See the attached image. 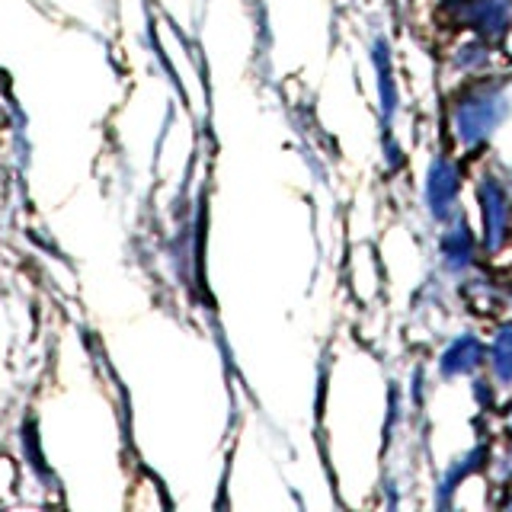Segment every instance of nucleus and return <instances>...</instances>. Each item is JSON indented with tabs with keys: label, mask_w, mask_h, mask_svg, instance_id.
I'll use <instances>...</instances> for the list:
<instances>
[{
	"label": "nucleus",
	"mask_w": 512,
	"mask_h": 512,
	"mask_svg": "<svg viewBox=\"0 0 512 512\" xmlns=\"http://www.w3.org/2000/svg\"><path fill=\"white\" fill-rule=\"evenodd\" d=\"M439 253H442V263L448 272H464L477 256V240L471 224L464 218H455L452 224L445 228L442 240H439Z\"/></svg>",
	"instance_id": "nucleus-6"
},
{
	"label": "nucleus",
	"mask_w": 512,
	"mask_h": 512,
	"mask_svg": "<svg viewBox=\"0 0 512 512\" xmlns=\"http://www.w3.org/2000/svg\"><path fill=\"white\" fill-rule=\"evenodd\" d=\"M455 16L480 39H503L512 29V0H464Z\"/></svg>",
	"instance_id": "nucleus-4"
},
{
	"label": "nucleus",
	"mask_w": 512,
	"mask_h": 512,
	"mask_svg": "<svg viewBox=\"0 0 512 512\" xmlns=\"http://www.w3.org/2000/svg\"><path fill=\"white\" fill-rule=\"evenodd\" d=\"M484 458H487V448H474V452H468L464 458L452 461V468H448V474H445V480L439 484V490H442V493H448V490H458L461 480L468 477L474 468H480V464H484Z\"/></svg>",
	"instance_id": "nucleus-9"
},
{
	"label": "nucleus",
	"mask_w": 512,
	"mask_h": 512,
	"mask_svg": "<svg viewBox=\"0 0 512 512\" xmlns=\"http://www.w3.org/2000/svg\"><path fill=\"white\" fill-rule=\"evenodd\" d=\"M477 212H480V234H484L487 253L503 250L512 234V196L503 180L484 176L477 183Z\"/></svg>",
	"instance_id": "nucleus-2"
},
{
	"label": "nucleus",
	"mask_w": 512,
	"mask_h": 512,
	"mask_svg": "<svg viewBox=\"0 0 512 512\" xmlns=\"http://www.w3.org/2000/svg\"><path fill=\"white\" fill-rule=\"evenodd\" d=\"M487 61H490V52H487L484 45H477V42L461 45L458 55H455V64H458L461 71H468V74H477L480 68H487Z\"/></svg>",
	"instance_id": "nucleus-10"
},
{
	"label": "nucleus",
	"mask_w": 512,
	"mask_h": 512,
	"mask_svg": "<svg viewBox=\"0 0 512 512\" xmlns=\"http://www.w3.org/2000/svg\"><path fill=\"white\" fill-rule=\"evenodd\" d=\"M372 64H375V74H378V100H381V112L384 116H394L397 109V84H394V71H391V52H388V42L375 39L372 45Z\"/></svg>",
	"instance_id": "nucleus-7"
},
{
	"label": "nucleus",
	"mask_w": 512,
	"mask_h": 512,
	"mask_svg": "<svg viewBox=\"0 0 512 512\" xmlns=\"http://www.w3.org/2000/svg\"><path fill=\"white\" fill-rule=\"evenodd\" d=\"M506 506H509V509H512V496H509V500H506Z\"/></svg>",
	"instance_id": "nucleus-11"
},
{
	"label": "nucleus",
	"mask_w": 512,
	"mask_h": 512,
	"mask_svg": "<svg viewBox=\"0 0 512 512\" xmlns=\"http://www.w3.org/2000/svg\"><path fill=\"white\" fill-rule=\"evenodd\" d=\"M484 362H487V346L480 343V336L461 333V336H455V340L442 349L439 375L442 378H461V375H471L474 368H480Z\"/></svg>",
	"instance_id": "nucleus-5"
},
{
	"label": "nucleus",
	"mask_w": 512,
	"mask_h": 512,
	"mask_svg": "<svg viewBox=\"0 0 512 512\" xmlns=\"http://www.w3.org/2000/svg\"><path fill=\"white\" fill-rule=\"evenodd\" d=\"M461 183H464V173L458 167V160L432 157V164L426 170V183H423V202L436 221H452V215L458 212Z\"/></svg>",
	"instance_id": "nucleus-3"
},
{
	"label": "nucleus",
	"mask_w": 512,
	"mask_h": 512,
	"mask_svg": "<svg viewBox=\"0 0 512 512\" xmlns=\"http://www.w3.org/2000/svg\"><path fill=\"white\" fill-rule=\"evenodd\" d=\"M509 426H512V420H509Z\"/></svg>",
	"instance_id": "nucleus-12"
},
{
	"label": "nucleus",
	"mask_w": 512,
	"mask_h": 512,
	"mask_svg": "<svg viewBox=\"0 0 512 512\" xmlns=\"http://www.w3.org/2000/svg\"><path fill=\"white\" fill-rule=\"evenodd\" d=\"M487 365L493 372V381L509 388L512 384V324H503L487 346Z\"/></svg>",
	"instance_id": "nucleus-8"
},
{
	"label": "nucleus",
	"mask_w": 512,
	"mask_h": 512,
	"mask_svg": "<svg viewBox=\"0 0 512 512\" xmlns=\"http://www.w3.org/2000/svg\"><path fill=\"white\" fill-rule=\"evenodd\" d=\"M509 116V96L496 80H477L452 103V132L461 148L477 151L496 135Z\"/></svg>",
	"instance_id": "nucleus-1"
}]
</instances>
